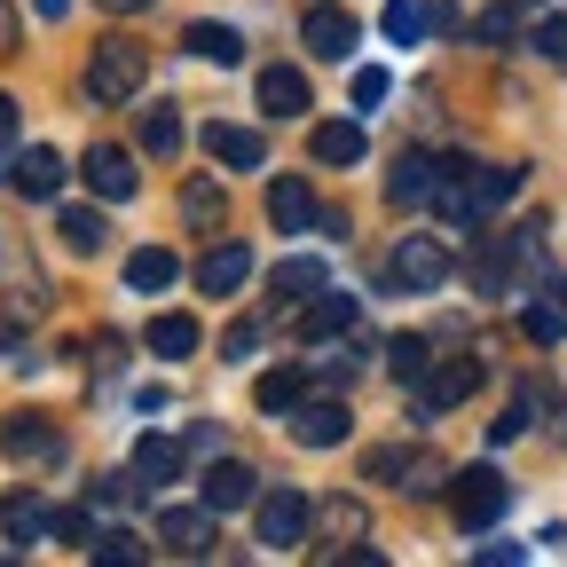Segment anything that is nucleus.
<instances>
[{
	"mask_svg": "<svg viewBox=\"0 0 567 567\" xmlns=\"http://www.w3.org/2000/svg\"><path fill=\"white\" fill-rule=\"evenodd\" d=\"M32 17H48V24H55V17H71V0H32Z\"/></svg>",
	"mask_w": 567,
	"mask_h": 567,
	"instance_id": "obj_45",
	"label": "nucleus"
},
{
	"mask_svg": "<svg viewBox=\"0 0 567 567\" xmlns=\"http://www.w3.org/2000/svg\"><path fill=\"white\" fill-rule=\"evenodd\" d=\"M252 402H260L268 417H292V410L308 402V371H300V363H276V371H260V386H252Z\"/></svg>",
	"mask_w": 567,
	"mask_h": 567,
	"instance_id": "obj_20",
	"label": "nucleus"
},
{
	"mask_svg": "<svg viewBox=\"0 0 567 567\" xmlns=\"http://www.w3.org/2000/svg\"><path fill=\"white\" fill-rule=\"evenodd\" d=\"M292 442L300 450H339L347 442V402H300L292 410Z\"/></svg>",
	"mask_w": 567,
	"mask_h": 567,
	"instance_id": "obj_14",
	"label": "nucleus"
},
{
	"mask_svg": "<svg viewBox=\"0 0 567 567\" xmlns=\"http://www.w3.org/2000/svg\"><path fill=\"white\" fill-rule=\"evenodd\" d=\"M245 284H252V252L245 245H213L205 260H197V292H245Z\"/></svg>",
	"mask_w": 567,
	"mask_h": 567,
	"instance_id": "obj_16",
	"label": "nucleus"
},
{
	"mask_svg": "<svg viewBox=\"0 0 567 567\" xmlns=\"http://www.w3.org/2000/svg\"><path fill=\"white\" fill-rule=\"evenodd\" d=\"M0 182H9V174H0Z\"/></svg>",
	"mask_w": 567,
	"mask_h": 567,
	"instance_id": "obj_47",
	"label": "nucleus"
},
{
	"mask_svg": "<svg viewBox=\"0 0 567 567\" xmlns=\"http://www.w3.org/2000/svg\"><path fill=\"white\" fill-rule=\"evenodd\" d=\"M182 48H189V55H205V63H245V32H237V24H221V17H197V24L182 32Z\"/></svg>",
	"mask_w": 567,
	"mask_h": 567,
	"instance_id": "obj_21",
	"label": "nucleus"
},
{
	"mask_svg": "<svg viewBox=\"0 0 567 567\" xmlns=\"http://www.w3.org/2000/svg\"><path fill=\"white\" fill-rule=\"evenodd\" d=\"M205 151L221 158L229 174H252V166H268V142H260L252 126H229V118H213V126H205Z\"/></svg>",
	"mask_w": 567,
	"mask_h": 567,
	"instance_id": "obj_11",
	"label": "nucleus"
},
{
	"mask_svg": "<svg viewBox=\"0 0 567 567\" xmlns=\"http://www.w3.org/2000/svg\"><path fill=\"white\" fill-rule=\"evenodd\" d=\"M182 442L174 434H142L134 442V488H158V481H182Z\"/></svg>",
	"mask_w": 567,
	"mask_h": 567,
	"instance_id": "obj_18",
	"label": "nucleus"
},
{
	"mask_svg": "<svg viewBox=\"0 0 567 567\" xmlns=\"http://www.w3.org/2000/svg\"><path fill=\"white\" fill-rule=\"evenodd\" d=\"M386 284L394 292H434V284H450V245L442 237H402L386 252Z\"/></svg>",
	"mask_w": 567,
	"mask_h": 567,
	"instance_id": "obj_4",
	"label": "nucleus"
},
{
	"mask_svg": "<svg viewBox=\"0 0 567 567\" xmlns=\"http://www.w3.org/2000/svg\"><path fill=\"white\" fill-rule=\"evenodd\" d=\"M410 465H417V450H371V457H363V473H371V481H402Z\"/></svg>",
	"mask_w": 567,
	"mask_h": 567,
	"instance_id": "obj_38",
	"label": "nucleus"
},
{
	"mask_svg": "<svg viewBox=\"0 0 567 567\" xmlns=\"http://www.w3.org/2000/svg\"><path fill=\"white\" fill-rule=\"evenodd\" d=\"M48 536H55V544H80V551H87V536H95V520H87L80 505H63V513H48Z\"/></svg>",
	"mask_w": 567,
	"mask_h": 567,
	"instance_id": "obj_34",
	"label": "nucleus"
},
{
	"mask_svg": "<svg viewBox=\"0 0 567 567\" xmlns=\"http://www.w3.org/2000/svg\"><path fill=\"white\" fill-rule=\"evenodd\" d=\"M559 308H567V284H559Z\"/></svg>",
	"mask_w": 567,
	"mask_h": 567,
	"instance_id": "obj_46",
	"label": "nucleus"
},
{
	"mask_svg": "<svg viewBox=\"0 0 567 567\" xmlns=\"http://www.w3.org/2000/svg\"><path fill=\"white\" fill-rule=\"evenodd\" d=\"M505 505H513V481L496 473V465H465V473H450V513H457L465 536H488L496 520H505Z\"/></svg>",
	"mask_w": 567,
	"mask_h": 567,
	"instance_id": "obj_1",
	"label": "nucleus"
},
{
	"mask_svg": "<svg viewBox=\"0 0 567 567\" xmlns=\"http://www.w3.org/2000/svg\"><path fill=\"white\" fill-rule=\"evenodd\" d=\"M308 528H316V505H308L300 488H260V496H252V536H260V551H300Z\"/></svg>",
	"mask_w": 567,
	"mask_h": 567,
	"instance_id": "obj_2",
	"label": "nucleus"
},
{
	"mask_svg": "<svg viewBox=\"0 0 567 567\" xmlns=\"http://www.w3.org/2000/svg\"><path fill=\"white\" fill-rule=\"evenodd\" d=\"M520 434H528V394H513V410L488 425V442H496V450H505V442H520Z\"/></svg>",
	"mask_w": 567,
	"mask_h": 567,
	"instance_id": "obj_39",
	"label": "nucleus"
},
{
	"mask_svg": "<svg viewBox=\"0 0 567 567\" xmlns=\"http://www.w3.org/2000/svg\"><path fill=\"white\" fill-rule=\"evenodd\" d=\"M17 142V95H0V151Z\"/></svg>",
	"mask_w": 567,
	"mask_h": 567,
	"instance_id": "obj_43",
	"label": "nucleus"
},
{
	"mask_svg": "<svg viewBox=\"0 0 567 567\" xmlns=\"http://www.w3.org/2000/svg\"><path fill=\"white\" fill-rule=\"evenodd\" d=\"M434 174H442V158L402 151V158L386 166V205H425V197H434Z\"/></svg>",
	"mask_w": 567,
	"mask_h": 567,
	"instance_id": "obj_17",
	"label": "nucleus"
},
{
	"mask_svg": "<svg viewBox=\"0 0 567 567\" xmlns=\"http://www.w3.org/2000/svg\"><path fill=\"white\" fill-rule=\"evenodd\" d=\"M158 544L174 559H205L213 551V505H205V496H197V505H166L158 513Z\"/></svg>",
	"mask_w": 567,
	"mask_h": 567,
	"instance_id": "obj_6",
	"label": "nucleus"
},
{
	"mask_svg": "<svg viewBox=\"0 0 567 567\" xmlns=\"http://www.w3.org/2000/svg\"><path fill=\"white\" fill-rule=\"evenodd\" d=\"M268 292H276L284 308H300L308 292H323V260H308V252H300V260H276V268H268Z\"/></svg>",
	"mask_w": 567,
	"mask_h": 567,
	"instance_id": "obj_24",
	"label": "nucleus"
},
{
	"mask_svg": "<svg viewBox=\"0 0 567 567\" xmlns=\"http://www.w3.org/2000/svg\"><path fill=\"white\" fill-rule=\"evenodd\" d=\"M151 0H103V17H142Z\"/></svg>",
	"mask_w": 567,
	"mask_h": 567,
	"instance_id": "obj_44",
	"label": "nucleus"
},
{
	"mask_svg": "<svg viewBox=\"0 0 567 567\" xmlns=\"http://www.w3.org/2000/svg\"><path fill=\"white\" fill-rule=\"evenodd\" d=\"M182 213H189V221H221V189H213V182H189V189H182Z\"/></svg>",
	"mask_w": 567,
	"mask_h": 567,
	"instance_id": "obj_37",
	"label": "nucleus"
},
{
	"mask_svg": "<svg viewBox=\"0 0 567 567\" xmlns=\"http://www.w3.org/2000/svg\"><path fill=\"white\" fill-rule=\"evenodd\" d=\"M323 528L354 544V536H363V505H354V496H331V505H323Z\"/></svg>",
	"mask_w": 567,
	"mask_h": 567,
	"instance_id": "obj_35",
	"label": "nucleus"
},
{
	"mask_svg": "<svg viewBox=\"0 0 567 567\" xmlns=\"http://www.w3.org/2000/svg\"><path fill=\"white\" fill-rule=\"evenodd\" d=\"M520 331H528L536 347H559V339H567V308H559V300H528V308H520Z\"/></svg>",
	"mask_w": 567,
	"mask_h": 567,
	"instance_id": "obj_31",
	"label": "nucleus"
},
{
	"mask_svg": "<svg viewBox=\"0 0 567 567\" xmlns=\"http://www.w3.org/2000/svg\"><path fill=\"white\" fill-rule=\"evenodd\" d=\"M80 174H87V189H95L103 205H126L134 182H142V174H134V151H118V142H95V151L80 158Z\"/></svg>",
	"mask_w": 567,
	"mask_h": 567,
	"instance_id": "obj_7",
	"label": "nucleus"
},
{
	"mask_svg": "<svg viewBox=\"0 0 567 567\" xmlns=\"http://www.w3.org/2000/svg\"><path fill=\"white\" fill-rule=\"evenodd\" d=\"M425 24H434V17H425L417 0H386V40H394V48H417Z\"/></svg>",
	"mask_w": 567,
	"mask_h": 567,
	"instance_id": "obj_33",
	"label": "nucleus"
},
{
	"mask_svg": "<svg viewBox=\"0 0 567 567\" xmlns=\"http://www.w3.org/2000/svg\"><path fill=\"white\" fill-rule=\"evenodd\" d=\"M473 386H481V363H473V354H450V363H434V371L417 379V417H442V410H457Z\"/></svg>",
	"mask_w": 567,
	"mask_h": 567,
	"instance_id": "obj_5",
	"label": "nucleus"
},
{
	"mask_svg": "<svg viewBox=\"0 0 567 567\" xmlns=\"http://www.w3.org/2000/svg\"><path fill=\"white\" fill-rule=\"evenodd\" d=\"M520 182H528L520 166H473L465 158V205H473V221H488L505 197H520Z\"/></svg>",
	"mask_w": 567,
	"mask_h": 567,
	"instance_id": "obj_10",
	"label": "nucleus"
},
{
	"mask_svg": "<svg viewBox=\"0 0 567 567\" xmlns=\"http://www.w3.org/2000/svg\"><path fill=\"white\" fill-rule=\"evenodd\" d=\"M174 276H182V260H174L166 245H142V252H126V292H166Z\"/></svg>",
	"mask_w": 567,
	"mask_h": 567,
	"instance_id": "obj_25",
	"label": "nucleus"
},
{
	"mask_svg": "<svg viewBox=\"0 0 567 567\" xmlns=\"http://www.w3.org/2000/svg\"><path fill=\"white\" fill-rule=\"evenodd\" d=\"M260 111H268V118H300V111H308V80H300L292 63H268V71H260Z\"/></svg>",
	"mask_w": 567,
	"mask_h": 567,
	"instance_id": "obj_22",
	"label": "nucleus"
},
{
	"mask_svg": "<svg viewBox=\"0 0 567 567\" xmlns=\"http://www.w3.org/2000/svg\"><path fill=\"white\" fill-rule=\"evenodd\" d=\"M142 151H151V158H174V151H182V111H166V103L142 111Z\"/></svg>",
	"mask_w": 567,
	"mask_h": 567,
	"instance_id": "obj_30",
	"label": "nucleus"
},
{
	"mask_svg": "<svg viewBox=\"0 0 567 567\" xmlns=\"http://www.w3.org/2000/svg\"><path fill=\"white\" fill-rule=\"evenodd\" d=\"M55 237L80 252V260L103 252V213H95V205H63V213H55Z\"/></svg>",
	"mask_w": 567,
	"mask_h": 567,
	"instance_id": "obj_28",
	"label": "nucleus"
},
{
	"mask_svg": "<svg viewBox=\"0 0 567 567\" xmlns=\"http://www.w3.org/2000/svg\"><path fill=\"white\" fill-rule=\"evenodd\" d=\"M308 158L316 166H363V118H323L308 134Z\"/></svg>",
	"mask_w": 567,
	"mask_h": 567,
	"instance_id": "obj_15",
	"label": "nucleus"
},
{
	"mask_svg": "<svg viewBox=\"0 0 567 567\" xmlns=\"http://www.w3.org/2000/svg\"><path fill=\"white\" fill-rule=\"evenodd\" d=\"M252 347H260V323H252V316H237V323L221 331V354H229V363H245Z\"/></svg>",
	"mask_w": 567,
	"mask_h": 567,
	"instance_id": "obj_40",
	"label": "nucleus"
},
{
	"mask_svg": "<svg viewBox=\"0 0 567 567\" xmlns=\"http://www.w3.org/2000/svg\"><path fill=\"white\" fill-rule=\"evenodd\" d=\"M386 87H394L386 71H379V63H363V71H354V111H379V103H386Z\"/></svg>",
	"mask_w": 567,
	"mask_h": 567,
	"instance_id": "obj_36",
	"label": "nucleus"
},
{
	"mask_svg": "<svg viewBox=\"0 0 567 567\" xmlns=\"http://www.w3.org/2000/svg\"><path fill=\"white\" fill-rule=\"evenodd\" d=\"M0 536H9V544H40L48 536V505H40L32 488H17L9 505H0Z\"/></svg>",
	"mask_w": 567,
	"mask_h": 567,
	"instance_id": "obj_26",
	"label": "nucleus"
},
{
	"mask_svg": "<svg viewBox=\"0 0 567 567\" xmlns=\"http://www.w3.org/2000/svg\"><path fill=\"white\" fill-rule=\"evenodd\" d=\"M87 559L126 567V559H142V536H134V528H95V536H87Z\"/></svg>",
	"mask_w": 567,
	"mask_h": 567,
	"instance_id": "obj_32",
	"label": "nucleus"
},
{
	"mask_svg": "<svg viewBox=\"0 0 567 567\" xmlns=\"http://www.w3.org/2000/svg\"><path fill=\"white\" fill-rule=\"evenodd\" d=\"M0 450H9V457H55V450H63V434H55L40 410H17L9 425H0Z\"/></svg>",
	"mask_w": 567,
	"mask_h": 567,
	"instance_id": "obj_19",
	"label": "nucleus"
},
{
	"mask_svg": "<svg viewBox=\"0 0 567 567\" xmlns=\"http://www.w3.org/2000/svg\"><path fill=\"white\" fill-rule=\"evenodd\" d=\"M339 331H354V292H308L300 300V339H339Z\"/></svg>",
	"mask_w": 567,
	"mask_h": 567,
	"instance_id": "obj_12",
	"label": "nucleus"
},
{
	"mask_svg": "<svg viewBox=\"0 0 567 567\" xmlns=\"http://www.w3.org/2000/svg\"><path fill=\"white\" fill-rule=\"evenodd\" d=\"M300 40H308V55H323V63H347L363 32H354V17H347V9H308Z\"/></svg>",
	"mask_w": 567,
	"mask_h": 567,
	"instance_id": "obj_9",
	"label": "nucleus"
},
{
	"mask_svg": "<svg viewBox=\"0 0 567 567\" xmlns=\"http://www.w3.org/2000/svg\"><path fill=\"white\" fill-rule=\"evenodd\" d=\"M197 496H205L213 513H245L252 496H260V473L237 465V457H221V465H205V488H197Z\"/></svg>",
	"mask_w": 567,
	"mask_h": 567,
	"instance_id": "obj_8",
	"label": "nucleus"
},
{
	"mask_svg": "<svg viewBox=\"0 0 567 567\" xmlns=\"http://www.w3.org/2000/svg\"><path fill=\"white\" fill-rule=\"evenodd\" d=\"M473 32H481V40H488V48H496V40H505V32H513V9H488V17H481V24H473Z\"/></svg>",
	"mask_w": 567,
	"mask_h": 567,
	"instance_id": "obj_42",
	"label": "nucleus"
},
{
	"mask_svg": "<svg viewBox=\"0 0 567 567\" xmlns=\"http://www.w3.org/2000/svg\"><path fill=\"white\" fill-rule=\"evenodd\" d=\"M536 55L567 63V17H544V24H536Z\"/></svg>",
	"mask_w": 567,
	"mask_h": 567,
	"instance_id": "obj_41",
	"label": "nucleus"
},
{
	"mask_svg": "<svg viewBox=\"0 0 567 567\" xmlns=\"http://www.w3.org/2000/svg\"><path fill=\"white\" fill-rule=\"evenodd\" d=\"M142 347H151V354H166V363H182V354H197V316H182V308L151 316V331H142Z\"/></svg>",
	"mask_w": 567,
	"mask_h": 567,
	"instance_id": "obj_23",
	"label": "nucleus"
},
{
	"mask_svg": "<svg viewBox=\"0 0 567 567\" xmlns=\"http://www.w3.org/2000/svg\"><path fill=\"white\" fill-rule=\"evenodd\" d=\"M9 182H17L24 197H55V189H63V158H55V151H17Z\"/></svg>",
	"mask_w": 567,
	"mask_h": 567,
	"instance_id": "obj_27",
	"label": "nucleus"
},
{
	"mask_svg": "<svg viewBox=\"0 0 567 567\" xmlns=\"http://www.w3.org/2000/svg\"><path fill=\"white\" fill-rule=\"evenodd\" d=\"M386 371H394L402 386H417L425 371H434V347H425L417 331H402V339H386Z\"/></svg>",
	"mask_w": 567,
	"mask_h": 567,
	"instance_id": "obj_29",
	"label": "nucleus"
},
{
	"mask_svg": "<svg viewBox=\"0 0 567 567\" xmlns=\"http://www.w3.org/2000/svg\"><path fill=\"white\" fill-rule=\"evenodd\" d=\"M316 189L308 182H292V174H284V182H268V221L284 229V237H300V229H316Z\"/></svg>",
	"mask_w": 567,
	"mask_h": 567,
	"instance_id": "obj_13",
	"label": "nucleus"
},
{
	"mask_svg": "<svg viewBox=\"0 0 567 567\" xmlns=\"http://www.w3.org/2000/svg\"><path fill=\"white\" fill-rule=\"evenodd\" d=\"M142 80H151V55H142L134 40H103L95 63H87V95L95 103H134Z\"/></svg>",
	"mask_w": 567,
	"mask_h": 567,
	"instance_id": "obj_3",
	"label": "nucleus"
}]
</instances>
